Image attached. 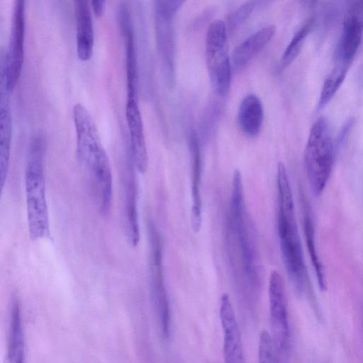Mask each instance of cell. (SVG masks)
Wrapping results in <instances>:
<instances>
[{
  "label": "cell",
  "instance_id": "1",
  "mask_svg": "<svg viewBox=\"0 0 363 363\" xmlns=\"http://www.w3.org/2000/svg\"><path fill=\"white\" fill-rule=\"evenodd\" d=\"M226 242L233 276L245 297L261 286V265L255 228L245 203L240 172L234 171L226 221Z\"/></svg>",
  "mask_w": 363,
  "mask_h": 363
},
{
  "label": "cell",
  "instance_id": "2",
  "mask_svg": "<svg viewBox=\"0 0 363 363\" xmlns=\"http://www.w3.org/2000/svg\"><path fill=\"white\" fill-rule=\"evenodd\" d=\"M73 119L77 157L88 173L99 211L107 215L113 198V177L108 157L86 108L81 104H75Z\"/></svg>",
  "mask_w": 363,
  "mask_h": 363
},
{
  "label": "cell",
  "instance_id": "3",
  "mask_svg": "<svg viewBox=\"0 0 363 363\" xmlns=\"http://www.w3.org/2000/svg\"><path fill=\"white\" fill-rule=\"evenodd\" d=\"M277 231L284 264L298 293L305 290L306 268L296 220L292 191L285 164L279 162L277 171Z\"/></svg>",
  "mask_w": 363,
  "mask_h": 363
},
{
  "label": "cell",
  "instance_id": "4",
  "mask_svg": "<svg viewBox=\"0 0 363 363\" xmlns=\"http://www.w3.org/2000/svg\"><path fill=\"white\" fill-rule=\"evenodd\" d=\"M45 142L36 135L30 141L25 169V191L29 236L39 240L50 235L45 179Z\"/></svg>",
  "mask_w": 363,
  "mask_h": 363
},
{
  "label": "cell",
  "instance_id": "5",
  "mask_svg": "<svg viewBox=\"0 0 363 363\" xmlns=\"http://www.w3.org/2000/svg\"><path fill=\"white\" fill-rule=\"evenodd\" d=\"M334 162V145L328 120L319 117L312 125L304 152L311 189L315 196L324 191Z\"/></svg>",
  "mask_w": 363,
  "mask_h": 363
},
{
  "label": "cell",
  "instance_id": "6",
  "mask_svg": "<svg viewBox=\"0 0 363 363\" xmlns=\"http://www.w3.org/2000/svg\"><path fill=\"white\" fill-rule=\"evenodd\" d=\"M268 295L271 338L279 363H285L291 348V332L284 282L277 270L269 276Z\"/></svg>",
  "mask_w": 363,
  "mask_h": 363
},
{
  "label": "cell",
  "instance_id": "7",
  "mask_svg": "<svg viewBox=\"0 0 363 363\" xmlns=\"http://www.w3.org/2000/svg\"><path fill=\"white\" fill-rule=\"evenodd\" d=\"M206 60L214 90L220 96L226 95L230 85L231 69L227 28L220 19L213 21L208 28L206 36Z\"/></svg>",
  "mask_w": 363,
  "mask_h": 363
},
{
  "label": "cell",
  "instance_id": "8",
  "mask_svg": "<svg viewBox=\"0 0 363 363\" xmlns=\"http://www.w3.org/2000/svg\"><path fill=\"white\" fill-rule=\"evenodd\" d=\"M149 238L151 296L162 334L167 338L170 333L171 315L163 271L162 242L152 223H149Z\"/></svg>",
  "mask_w": 363,
  "mask_h": 363
},
{
  "label": "cell",
  "instance_id": "9",
  "mask_svg": "<svg viewBox=\"0 0 363 363\" xmlns=\"http://www.w3.org/2000/svg\"><path fill=\"white\" fill-rule=\"evenodd\" d=\"M26 9L23 0L13 4L9 49L3 72L5 89L11 92L21 77L25 53Z\"/></svg>",
  "mask_w": 363,
  "mask_h": 363
},
{
  "label": "cell",
  "instance_id": "10",
  "mask_svg": "<svg viewBox=\"0 0 363 363\" xmlns=\"http://www.w3.org/2000/svg\"><path fill=\"white\" fill-rule=\"evenodd\" d=\"M220 318L223 333L224 363H245L238 323L230 296L226 293L220 298Z\"/></svg>",
  "mask_w": 363,
  "mask_h": 363
},
{
  "label": "cell",
  "instance_id": "11",
  "mask_svg": "<svg viewBox=\"0 0 363 363\" xmlns=\"http://www.w3.org/2000/svg\"><path fill=\"white\" fill-rule=\"evenodd\" d=\"M183 1H157L155 2V29L161 57L167 71L172 72L174 40L172 18Z\"/></svg>",
  "mask_w": 363,
  "mask_h": 363
},
{
  "label": "cell",
  "instance_id": "12",
  "mask_svg": "<svg viewBox=\"0 0 363 363\" xmlns=\"http://www.w3.org/2000/svg\"><path fill=\"white\" fill-rule=\"evenodd\" d=\"M363 35V0L352 3L346 11L337 50V60L350 63Z\"/></svg>",
  "mask_w": 363,
  "mask_h": 363
},
{
  "label": "cell",
  "instance_id": "13",
  "mask_svg": "<svg viewBox=\"0 0 363 363\" xmlns=\"http://www.w3.org/2000/svg\"><path fill=\"white\" fill-rule=\"evenodd\" d=\"M125 117L130 135V158L137 170L144 174L148 168L144 127L137 99H126Z\"/></svg>",
  "mask_w": 363,
  "mask_h": 363
},
{
  "label": "cell",
  "instance_id": "14",
  "mask_svg": "<svg viewBox=\"0 0 363 363\" xmlns=\"http://www.w3.org/2000/svg\"><path fill=\"white\" fill-rule=\"evenodd\" d=\"M118 23L125 45L126 99H138V65L133 28L129 11L125 4L121 5L119 8Z\"/></svg>",
  "mask_w": 363,
  "mask_h": 363
},
{
  "label": "cell",
  "instance_id": "15",
  "mask_svg": "<svg viewBox=\"0 0 363 363\" xmlns=\"http://www.w3.org/2000/svg\"><path fill=\"white\" fill-rule=\"evenodd\" d=\"M132 160L127 165L123 176L124 214L128 241L132 247L140 242V227L138 211V184Z\"/></svg>",
  "mask_w": 363,
  "mask_h": 363
},
{
  "label": "cell",
  "instance_id": "16",
  "mask_svg": "<svg viewBox=\"0 0 363 363\" xmlns=\"http://www.w3.org/2000/svg\"><path fill=\"white\" fill-rule=\"evenodd\" d=\"M189 147L191 155V223L193 231L198 233L202 225V201L200 191L202 162L199 141L194 132L189 136Z\"/></svg>",
  "mask_w": 363,
  "mask_h": 363
},
{
  "label": "cell",
  "instance_id": "17",
  "mask_svg": "<svg viewBox=\"0 0 363 363\" xmlns=\"http://www.w3.org/2000/svg\"><path fill=\"white\" fill-rule=\"evenodd\" d=\"M76 19L77 53L82 61H88L94 48V26L89 1L77 0L74 2Z\"/></svg>",
  "mask_w": 363,
  "mask_h": 363
},
{
  "label": "cell",
  "instance_id": "18",
  "mask_svg": "<svg viewBox=\"0 0 363 363\" xmlns=\"http://www.w3.org/2000/svg\"><path fill=\"white\" fill-rule=\"evenodd\" d=\"M275 31V26L269 25L250 35L233 50V64L238 67L245 66L271 40Z\"/></svg>",
  "mask_w": 363,
  "mask_h": 363
},
{
  "label": "cell",
  "instance_id": "19",
  "mask_svg": "<svg viewBox=\"0 0 363 363\" xmlns=\"http://www.w3.org/2000/svg\"><path fill=\"white\" fill-rule=\"evenodd\" d=\"M8 363H26V345L19 303L12 304L7 347Z\"/></svg>",
  "mask_w": 363,
  "mask_h": 363
},
{
  "label": "cell",
  "instance_id": "20",
  "mask_svg": "<svg viewBox=\"0 0 363 363\" xmlns=\"http://www.w3.org/2000/svg\"><path fill=\"white\" fill-rule=\"evenodd\" d=\"M263 118L264 111L260 99L254 94L246 96L238 111V123L242 130L249 136H256L261 130Z\"/></svg>",
  "mask_w": 363,
  "mask_h": 363
},
{
  "label": "cell",
  "instance_id": "21",
  "mask_svg": "<svg viewBox=\"0 0 363 363\" xmlns=\"http://www.w3.org/2000/svg\"><path fill=\"white\" fill-rule=\"evenodd\" d=\"M11 140V119L7 104L1 101L0 113V186L3 189L8 176Z\"/></svg>",
  "mask_w": 363,
  "mask_h": 363
},
{
  "label": "cell",
  "instance_id": "22",
  "mask_svg": "<svg viewBox=\"0 0 363 363\" xmlns=\"http://www.w3.org/2000/svg\"><path fill=\"white\" fill-rule=\"evenodd\" d=\"M303 225L306 242L310 259L314 268L319 288L320 291H324L327 289L325 272L316 250L314 225L311 216L308 212L307 213H306L304 216Z\"/></svg>",
  "mask_w": 363,
  "mask_h": 363
},
{
  "label": "cell",
  "instance_id": "23",
  "mask_svg": "<svg viewBox=\"0 0 363 363\" xmlns=\"http://www.w3.org/2000/svg\"><path fill=\"white\" fill-rule=\"evenodd\" d=\"M349 65V63L337 60L336 65L323 84L318 103V109L324 108L339 89L345 78Z\"/></svg>",
  "mask_w": 363,
  "mask_h": 363
},
{
  "label": "cell",
  "instance_id": "24",
  "mask_svg": "<svg viewBox=\"0 0 363 363\" xmlns=\"http://www.w3.org/2000/svg\"><path fill=\"white\" fill-rule=\"evenodd\" d=\"M313 20H307L294 33L288 46L285 49L280 61V69L288 67L299 54L306 38L310 32Z\"/></svg>",
  "mask_w": 363,
  "mask_h": 363
},
{
  "label": "cell",
  "instance_id": "25",
  "mask_svg": "<svg viewBox=\"0 0 363 363\" xmlns=\"http://www.w3.org/2000/svg\"><path fill=\"white\" fill-rule=\"evenodd\" d=\"M258 362L259 363H279L270 334L266 330H262L259 335Z\"/></svg>",
  "mask_w": 363,
  "mask_h": 363
},
{
  "label": "cell",
  "instance_id": "26",
  "mask_svg": "<svg viewBox=\"0 0 363 363\" xmlns=\"http://www.w3.org/2000/svg\"><path fill=\"white\" fill-rule=\"evenodd\" d=\"M255 3L252 1L245 2L233 11L228 18L229 27L233 29L242 23L252 13Z\"/></svg>",
  "mask_w": 363,
  "mask_h": 363
},
{
  "label": "cell",
  "instance_id": "27",
  "mask_svg": "<svg viewBox=\"0 0 363 363\" xmlns=\"http://www.w3.org/2000/svg\"><path fill=\"white\" fill-rule=\"evenodd\" d=\"M106 1L104 0H94L91 1V7L94 15L101 17L105 10Z\"/></svg>",
  "mask_w": 363,
  "mask_h": 363
}]
</instances>
